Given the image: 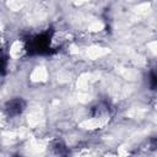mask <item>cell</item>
I'll list each match as a JSON object with an SVG mask.
<instances>
[{
	"mask_svg": "<svg viewBox=\"0 0 157 157\" xmlns=\"http://www.w3.org/2000/svg\"><path fill=\"white\" fill-rule=\"evenodd\" d=\"M49 45H50V34L43 33L40 36L34 37L29 42L28 50L31 53H44L49 49Z\"/></svg>",
	"mask_w": 157,
	"mask_h": 157,
	"instance_id": "1",
	"label": "cell"
},
{
	"mask_svg": "<svg viewBox=\"0 0 157 157\" xmlns=\"http://www.w3.org/2000/svg\"><path fill=\"white\" fill-rule=\"evenodd\" d=\"M23 107H25V104H23V102L21 99H12V101H10L7 103V108L6 109H7L9 114L17 115V114H20L22 112Z\"/></svg>",
	"mask_w": 157,
	"mask_h": 157,
	"instance_id": "2",
	"label": "cell"
},
{
	"mask_svg": "<svg viewBox=\"0 0 157 157\" xmlns=\"http://www.w3.org/2000/svg\"><path fill=\"white\" fill-rule=\"evenodd\" d=\"M150 81H151V87L152 88H157V67H155L151 71V76H150Z\"/></svg>",
	"mask_w": 157,
	"mask_h": 157,
	"instance_id": "3",
	"label": "cell"
}]
</instances>
